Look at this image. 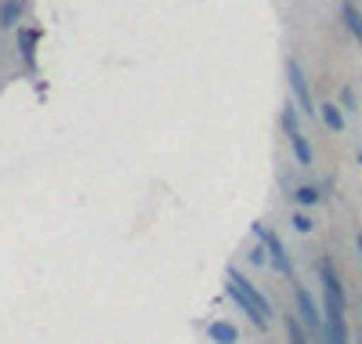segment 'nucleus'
I'll return each mask as SVG.
<instances>
[{"label":"nucleus","instance_id":"1","mask_svg":"<svg viewBox=\"0 0 362 344\" xmlns=\"http://www.w3.org/2000/svg\"><path fill=\"white\" fill-rule=\"evenodd\" d=\"M319 283H322V319H326L322 344H348L351 340V330H348V297H344V283H341V272H337L334 258L319 261Z\"/></svg>","mask_w":362,"mask_h":344},{"label":"nucleus","instance_id":"2","mask_svg":"<svg viewBox=\"0 0 362 344\" xmlns=\"http://www.w3.org/2000/svg\"><path fill=\"white\" fill-rule=\"evenodd\" d=\"M225 279H228L225 290H228V297L235 301V308H239V311H247V319L264 333L268 323H272V301H268V297H264V294H261V290H257L239 268H225Z\"/></svg>","mask_w":362,"mask_h":344},{"label":"nucleus","instance_id":"3","mask_svg":"<svg viewBox=\"0 0 362 344\" xmlns=\"http://www.w3.org/2000/svg\"><path fill=\"white\" fill-rule=\"evenodd\" d=\"M250 229H254V236L261 239V246L268 250L272 268H276L283 279H293V261H290V254H286V243L279 239V232H276V229H268L264 222H254Z\"/></svg>","mask_w":362,"mask_h":344},{"label":"nucleus","instance_id":"4","mask_svg":"<svg viewBox=\"0 0 362 344\" xmlns=\"http://www.w3.org/2000/svg\"><path fill=\"white\" fill-rule=\"evenodd\" d=\"M293 304H297V319L308 326V333H312V340L315 344H322V333H326V319H322V311H319V304H315V297L305 290V287H293Z\"/></svg>","mask_w":362,"mask_h":344},{"label":"nucleus","instance_id":"5","mask_svg":"<svg viewBox=\"0 0 362 344\" xmlns=\"http://www.w3.org/2000/svg\"><path fill=\"white\" fill-rule=\"evenodd\" d=\"M286 80H290L293 102L300 105V113H305V116H319V105L312 98V84H308V76H305V69H300L297 58H286Z\"/></svg>","mask_w":362,"mask_h":344},{"label":"nucleus","instance_id":"6","mask_svg":"<svg viewBox=\"0 0 362 344\" xmlns=\"http://www.w3.org/2000/svg\"><path fill=\"white\" fill-rule=\"evenodd\" d=\"M15 40H18V55H22V62L29 69L37 66V40H40V33L37 29H25V25H18L15 29Z\"/></svg>","mask_w":362,"mask_h":344},{"label":"nucleus","instance_id":"7","mask_svg":"<svg viewBox=\"0 0 362 344\" xmlns=\"http://www.w3.org/2000/svg\"><path fill=\"white\" fill-rule=\"evenodd\" d=\"M206 337L214 340V344H235L239 340V326L228 323V319H214V323L206 326Z\"/></svg>","mask_w":362,"mask_h":344},{"label":"nucleus","instance_id":"8","mask_svg":"<svg viewBox=\"0 0 362 344\" xmlns=\"http://www.w3.org/2000/svg\"><path fill=\"white\" fill-rule=\"evenodd\" d=\"M279 127H283L286 138H297V134H300V105H297V102H286V105H283Z\"/></svg>","mask_w":362,"mask_h":344},{"label":"nucleus","instance_id":"9","mask_svg":"<svg viewBox=\"0 0 362 344\" xmlns=\"http://www.w3.org/2000/svg\"><path fill=\"white\" fill-rule=\"evenodd\" d=\"M319 120L326 123L329 131H344V109H341L337 102H326V105H319Z\"/></svg>","mask_w":362,"mask_h":344},{"label":"nucleus","instance_id":"10","mask_svg":"<svg viewBox=\"0 0 362 344\" xmlns=\"http://www.w3.org/2000/svg\"><path fill=\"white\" fill-rule=\"evenodd\" d=\"M286 337H290V344H315L312 333H308V326L297 319V311H290V316H286Z\"/></svg>","mask_w":362,"mask_h":344},{"label":"nucleus","instance_id":"11","mask_svg":"<svg viewBox=\"0 0 362 344\" xmlns=\"http://www.w3.org/2000/svg\"><path fill=\"white\" fill-rule=\"evenodd\" d=\"M22 18V0H4L0 4V29H18Z\"/></svg>","mask_w":362,"mask_h":344},{"label":"nucleus","instance_id":"12","mask_svg":"<svg viewBox=\"0 0 362 344\" xmlns=\"http://www.w3.org/2000/svg\"><path fill=\"white\" fill-rule=\"evenodd\" d=\"M341 18H344V25H348V33H351L355 40H362V11H358L355 4H344V8H341Z\"/></svg>","mask_w":362,"mask_h":344},{"label":"nucleus","instance_id":"13","mask_svg":"<svg viewBox=\"0 0 362 344\" xmlns=\"http://www.w3.org/2000/svg\"><path fill=\"white\" fill-rule=\"evenodd\" d=\"M290 145H293V160L300 167H312V145H308V138L297 134V138H290Z\"/></svg>","mask_w":362,"mask_h":344},{"label":"nucleus","instance_id":"14","mask_svg":"<svg viewBox=\"0 0 362 344\" xmlns=\"http://www.w3.org/2000/svg\"><path fill=\"white\" fill-rule=\"evenodd\" d=\"M293 200H297L300 207H315V203L322 200V193L315 189V185H297V189H293Z\"/></svg>","mask_w":362,"mask_h":344},{"label":"nucleus","instance_id":"15","mask_svg":"<svg viewBox=\"0 0 362 344\" xmlns=\"http://www.w3.org/2000/svg\"><path fill=\"white\" fill-rule=\"evenodd\" d=\"M293 229H297L300 236H308V232L315 229V222H312V217H308L305 210H297V214H293Z\"/></svg>","mask_w":362,"mask_h":344},{"label":"nucleus","instance_id":"16","mask_svg":"<svg viewBox=\"0 0 362 344\" xmlns=\"http://www.w3.org/2000/svg\"><path fill=\"white\" fill-rule=\"evenodd\" d=\"M341 109H344V113H351V109H355V91H351V87H344V91H341Z\"/></svg>","mask_w":362,"mask_h":344},{"label":"nucleus","instance_id":"17","mask_svg":"<svg viewBox=\"0 0 362 344\" xmlns=\"http://www.w3.org/2000/svg\"><path fill=\"white\" fill-rule=\"evenodd\" d=\"M250 265H268V250L264 246H254L250 250Z\"/></svg>","mask_w":362,"mask_h":344},{"label":"nucleus","instance_id":"18","mask_svg":"<svg viewBox=\"0 0 362 344\" xmlns=\"http://www.w3.org/2000/svg\"><path fill=\"white\" fill-rule=\"evenodd\" d=\"M355 246H358V258H362V232L355 236Z\"/></svg>","mask_w":362,"mask_h":344},{"label":"nucleus","instance_id":"19","mask_svg":"<svg viewBox=\"0 0 362 344\" xmlns=\"http://www.w3.org/2000/svg\"><path fill=\"white\" fill-rule=\"evenodd\" d=\"M355 344H362V333H358V337H355Z\"/></svg>","mask_w":362,"mask_h":344},{"label":"nucleus","instance_id":"20","mask_svg":"<svg viewBox=\"0 0 362 344\" xmlns=\"http://www.w3.org/2000/svg\"><path fill=\"white\" fill-rule=\"evenodd\" d=\"M358 164H362V152H358Z\"/></svg>","mask_w":362,"mask_h":344}]
</instances>
